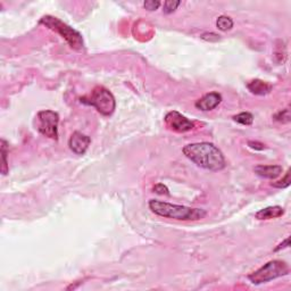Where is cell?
<instances>
[{
  "label": "cell",
  "mask_w": 291,
  "mask_h": 291,
  "mask_svg": "<svg viewBox=\"0 0 291 291\" xmlns=\"http://www.w3.org/2000/svg\"><path fill=\"white\" fill-rule=\"evenodd\" d=\"M185 156L200 168L217 172L225 168V158L223 153L215 144L209 142H197L185 145Z\"/></svg>",
  "instance_id": "1"
},
{
  "label": "cell",
  "mask_w": 291,
  "mask_h": 291,
  "mask_svg": "<svg viewBox=\"0 0 291 291\" xmlns=\"http://www.w3.org/2000/svg\"><path fill=\"white\" fill-rule=\"evenodd\" d=\"M148 206L156 215L177 221H199L207 215V212L202 208H191L157 199L149 200Z\"/></svg>",
  "instance_id": "2"
},
{
  "label": "cell",
  "mask_w": 291,
  "mask_h": 291,
  "mask_svg": "<svg viewBox=\"0 0 291 291\" xmlns=\"http://www.w3.org/2000/svg\"><path fill=\"white\" fill-rule=\"evenodd\" d=\"M39 24L48 28L51 31L58 33L63 39H65V41L72 49H74L76 51H82L84 49V41L82 36H81V33L71 28L70 25L62 22V21L57 19V17L46 15L44 17H41Z\"/></svg>",
  "instance_id": "3"
},
{
  "label": "cell",
  "mask_w": 291,
  "mask_h": 291,
  "mask_svg": "<svg viewBox=\"0 0 291 291\" xmlns=\"http://www.w3.org/2000/svg\"><path fill=\"white\" fill-rule=\"evenodd\" d=\"M80 101L82 104L95 107V108L104 116H110L115 112L116 108V101L113 93L108 89L101 85H97L93 88L91 95L88 97L80 98Z\"/></svg>",
  "instance_id": "4"
},
{
  "label": "cell",
  "mask_w": 291,
  "mask_h": 291,
  "mask_svg": "<svg viewBox=\"0 0 291 291\" xmlns=\"http://www.w3.org/2000/svg\"><path fill=\"white\" fill-rule=\"evenodd\" d=\"M289 273L288 264L283 260L274 259L269 260L266 264H264L262 267H259L257 271L252 272L248 275V279L254 284H262L265 282L275 280L277 277L284 276Z\"/></svg>",
  "instance_id": "5"
},
{
  "label": "cell",
  "mask_w": 291,
  "mask_h": 291,
  "mask_svg": "<svg viewBox=\"0 0 291 291\" xmlns=\"http://www.w3.org/2000/svg\"><path fill=\"white\" fill-rule=\"evenodd\" d=\"M38 125L37 129L42 135L47 138L58 140V124H59V115L54 110H41L37 115Z\"/></svg>",
  "instance_id": "6"
},
{
  "label": "cell",
  "mask_w": 291,
  "mask_h": 291,
  "mask_svg": "<svg viewBox=\"0 0 291 291\" xmlns=\"http://www.w3.org/2000/svg\"><path fill=\"white\" fill-rule=\"evenodd\" d=\"M164 121L169 129L179 132V133H185V132L191 131L195 127L194 122L183 116L181 113L177 112V110H172V112L166 114Z\"/></svg>",
  "instance_id": "7"
},
{
  "label": "cell",
  "mask_w": 291,
  "mask_h": 291,
  "mask_svg": "<svg viewBox=\"0 0 291 291\" xmlns=\"http://www.w3.org/2000/svg\"><path fill=\"white\" fill-rule=\"evenodd\" d=\"M90 142H91L90 136L81 133L79 131H75L68 140V145H70L71 151L76 155H84L85 152L88 151Z\"/></svg>",
  "instance_id": "8"
},
{
  "label": "cell",
  "mask_w": 291,
  "mask_h": 291,
  "mask_svg": "<svg viewBox=\"0 0 291 291\" xmlns=\"http://www.w3.org/2000/svg\"><path fill=\"white\" fill-rule=\"evenodd\" d=\"M221 101H222L221 93L209 92L206 93L203 98H200L199 100H197L195 106L196 108L203 110V112H209V110L216 108V107L221 104Z\"/></svg>",
  "instance_id": "9"
},
{
  "label": "cell",
  "mask_w": 291,
  "mask_h": 291,
  "mask_svg": "<svg viewBox=\"0 0 291 291\" xmlns=\"http://www.w3.org/2000/svg\"><path fill=\"white\" fill-rule=\"evenodd\" d=\"M282 166L280 165H257L254 169V172L260 178L274 180L282 174Z\"/></svg>",
  "instance_id": "10"
},
{
  "label": "cell",
  "mask_w": 291,
  "mask_h": 291,
  "mask_svg": "<svg viewBox=\"0 0 291 291\" xmlns=\"http://www.w3.org/2000/svg\"><path fill=\"white\" fill-rule=\"evenodd\" d=\"M247 88L251 93L257 96H266L272 91V85L267 82H264L263 80L255 79L247 83Z\"/></svg>",
  "instance_id": "11"
},
{
  "label": "cell",
  "mask_w": 291,
  "mask_h": 291,
  "mask_svg": "<svg viewBox=\"0 0 291 291\" xmlns=\"http://www.w3.org/2000/svg\"><path fill=\"white\" fill-rule=\"evenodd\" d=\"M284 214V209L281 206H269L263 208L255 214V217L260 221L273 220V218L281 217Z\"/></svg>",
  "instance_id": "12"
},
{
  "label": "cell",
  "mask_w": 291,
  "mask_h": 291,
  "mask_svg": "<svg viewBox=\"0 0 291 291\" xmlns=\"http://www.w3.org/2000/svg\"><path fill=\"white\" fill-rule=\"evenodd\" d=\"M216 27L218 30H220V31H223V32L229 31V30L233 28V21L232 19H230L229 16L222 15L220 17H217Z\"/></svg>",
  "instance_id": "13"
},
{
  "label": "cell",
  "mask_w": 291,
  "mask_h": 291,
  "mask_svg": "<svg viewBox=\"0 0 291 291\" xmlns=\"http://www.w3.org/2000/svg\"><path fill=\"white\" fill-rule=\"evenodd\" d=\"M233 121L242 124V125H251L252 122H254V116L248 112H242L238 115H234Z\"/></svg>",
  "instance_id": "14"
},
{
  "label": "cell",
  "mask_w": 291,
  "mask_h": 291,
  "mask_svg": "<svg viewBox=\"0 0 291 291\" xmlns=\"http://www.w3.org/2000/svg\"><path fill=\"white\" fill-rule=\"evenodd\" d=\"M7 155H8V147L6 140H2V157H3V166H2V173L6 175L8 173V165H7Z\"/></svg>",
  "instance_id": "15"
},
{
  "label": "cell",
  "mask_w": 291,
  "mask_h": 291,
  "mask_svg": "<svg viewBox=\"0 0 291 291\" xmlns=\"http://www.w3.org/2000/svg\"><path fill=\"white\" fill-rule=\"evenodd\" d=\"M273 118L280 123H289L290 122V109L285 108V109L280 110L279 113H276L274 116H273Z\"/></svg>",
  "instance_id": "16"
},
{
  "label": "cell",
  "mask_w": 291,
  "mask_h": 291,
  "mask_svg": "<svg viewBox=\"0 0 291 291\" xmlns=\"http://www.w3.org/2000/svg\"><path fill=\"white\" fill-rule=\"evenodd\" d=\"M290 182H291V180H290V170H288V171H286L285 175H284V178L282 179V180H280V181L272 183V186L275 187V188H279V189H284V188H288L290 186Z\"/></svg>",
  "instance_id": "17"
},
{
  "label": "cell",
  "mask_w": 291,
  "mask_h": 291,
  "mask_svg": "<svg viewBox=\"0 0 291 291\" xmlns=\"http://www.w3.org/2000/svg\"><path fill=\"white\" fill-rule=\"evenodd\" d=\"M180 5H181L180 2H172V0H169V2L164 3V10H163V12H164L165 14H172Z\"/></svg>",
  "instance_id": "18"
},
{
  "label": "cell",
  "mask_w": 291,
  "mask_h": 291,
  "mask_svg": "<svg viewBox=\"0 0 291 291\" xmlns=\"http://www.w3.org/2000/svg\"><path fill=\"white\" fill-rule=\"evenodd\" d=\"M160 6H161V2H158V0H148V2L143 3V7L147 11H151V12L158 10Z\"/></svg>",
  "instance_id": "19"
},
{
  "label": "cell",
  "mask_w": 291,
  "mask_h": 291,
  "mask_svg": "<svg viewBox=\"0 0 291 291\" xmlns=\"http://www.w3.org/2000/svg\"><path fill=\"white\" fill-rule=\"evenodd\" d=\"M154 192H156L158 195H162V196H169L170 195V191H169V188L163 185V183H157V185L154 187Z\"/></svg>",
  "instance_id": "20"
},
{
  "label": "cell",
  "mask_w": 291,
  "mask_h": 291,
  "mask_svg": "<svg viewBox=\"0 0 291 291\" xmlns=\"http://www.w3.org/2000/svg\"><path fill=\"white\" fill-rule=\"evenodd\" d=\"M248 145L251 149H255V151H264L265 148V144L262 143V142H259V141H248Z\"/></svg>",
  "instance_id": "21"
},
{
  "label": "cell",
  "mask_w": 291,
  "mask_h": 291,
  "mask_svg": "<svg viewBox=\"0 0 291 291\" xmlns=\"http://www.w3.org/2000/svg\"><path fill=\"white\" fill-rule=\"evenodd\" d=\"M202 39L207 41H217L220 40V36H217L215 33H204L202 36Z\"/></svg>",
  "instance_id": "22"
},
{
  "label": "cell",
  "mask_w": 291,
  "mask_h": 291,
  "mask_svg": "<svg viewBox=\"0 0 291 291\" xmlns=\"http://www.w3.org/2000/svg\"><path fill=\"white\" fill-rule=\"evenodd\" d=\"M288 246H289V238H286L283 242L280 243V245L275 248L274 251H279L281 249H283V248H286Z\"/></svg>",
  "instance_id": "23"
}]
</instances>
